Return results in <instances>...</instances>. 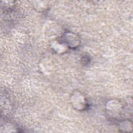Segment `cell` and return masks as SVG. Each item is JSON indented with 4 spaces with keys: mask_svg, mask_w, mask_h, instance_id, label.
Instances as JSON below:
<instances>
[{
    "mask_svg": "<svg viewBox=\"0 0 133 133\" xmlns=\"http://www.w3.org/2000/svg\"><path fill=\"white\" fill-rule=\"evenodd\" d=\"M78 100H78L75 94L73 95L72 100L73 101V104H74L75 109H76L78 110H84L86 107L87 102L84 96L83 95H81L79 92L78 93Z\"/></svg>",
    "mask_w": 133,
    "mask_h": 133,
    "instance_id": "1",
    "label": "cell"
}]
</instances>
